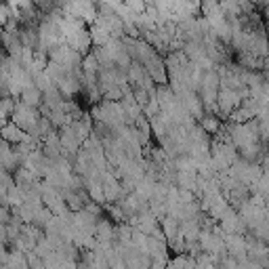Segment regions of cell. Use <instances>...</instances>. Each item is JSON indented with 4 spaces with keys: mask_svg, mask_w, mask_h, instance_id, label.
Listing matches in <instances>:
<instances>
[{
    "mask_svg": "<svg viewBox=\"0 0 269 269\" xmlns=\"http://www.w3.org/2000/svg\"><path fill=\"white\" fill-rule=\"evenodd\" d=\"M200 122H202V129H204V131H208L210 134H219V131H221L219 118H215V116H204Z\"/></svg>",
    "mask_w": 269,
    "mask_h": 269,
    "instance_id": "6da1fadb",
    "label": "cell"
}]
</instances>
